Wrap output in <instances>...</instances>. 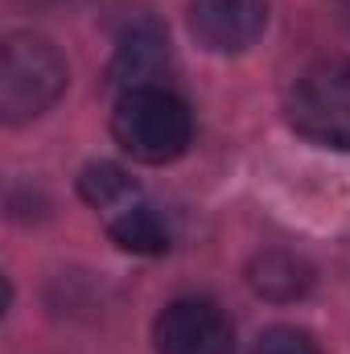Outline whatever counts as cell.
<instances>
[{
    "mask_svg": "<svg viewBox=\"0 0 350 354\" xmlns=\"http://www.w3.org/2000/svg\"><path fill=\"white\" fill-rule=\"evenodd\" d=\"M157 354H231L235 326L206 297H177L153 322Z\"/></svg>",
    "mask_w": 350,
    "mask_h": 354,
    "instance_id": "cell-4",
    "label": "cell"
},
{
    "mask_svg": "<svg viewBox=\"0 0 350 354\" xmlns=\"http://www.w3.org/2000/svg\"><path fill=\"white\" fill-rule=\"evenodd\" d=\"M252 354H322V346L297 326H272L256 338Z\"/></svg>",
    "mask_w": 350,
    "mask_h": 354,
    "instance_id": "cell-10",
    "label": "cell"
},
{
    "mask_svg": "<svg viewBox=\"0 0 350 354\" xmlns=\"http://www.w3.org/2000/svg\"><path fill=\"white\" fill-rule=\"evenodd\" d=\"M165 66H169V41L153 21H145V25H132V33L120 41L111 62V83H120L124 91L157 87Z\"/></svg>",
    "mask_w": 350,
    "mask_h": 354,
    "instance_id": "cell-6",
    "label": "cell"
},
{
    "mask_svg": "<svg viewBox=\"0 0 350 354\" xmlns=\"http://www.w3.org/2000/svg\"><path fill=\"white\" fill-rule=\"evenodd\" d=\"M297 136L350 153V62H322L305 71L284 103Z\"/></svg>",
    "mask_w": 350,
    "mask_h": 354,
    "instance_id": "cell-3",
    "label": "cell"
},
{
    "mask_svg": "<svg viewBox=\"0 0 350 354\" xmlns=\"http://www.w3.org/2000/svg\"><path fill=\"white\" fill-rule=\"evenodd\" d=\"M107 235L116 248L132 252V256H161L169 252V227L153 206H124L111 223Z\"/></svg>",
    "mask_w": 350,
    "mask_h": 354,
    "instance_id": "cell-8",
    "label": "cell"
},
{
    "mask_svg": "<svg viewBox=\"0 0 350 354\" xmlns=\"http://www.w3.org/2000/svg\"><path fill=\"white\" fill-rule=\"evenodd\" d=\"M79 194H83L87 206L107 210V206L128 202V198L136 194V181L124 174L120 165H111V161H95V165H87V169L79 174Z\"/></svg>",
    "mask_w": 350,
    "mask_h": 354,
    "instance_id": "cell-9",
    "label": "cell"
},
{
    "mask_svg": "<svg viewBox=\"0 0 350 354\" xmlns=\"http://www.w3.org/2000/svg\"><path fill=\"white\" fill-rule=\"evenodd\" d=\"M66 91V62L54 41L37 33H12L0 50V115L4 124L37 120Z\"/></svg>",
    "mask_w": 350,
    "mask_h": 354,
    "instance_id": "cell-2",
    "label": "cell"
},
{
    "mask_svg": "<svg viewBox=\"0 0 350 354\" xmlns=\"http://www.w3.org/2000/svg\"><path fill=\"white\" fill-rule=\"evenodd\" d=\"M116 145L140 165H169L194 140V115L169 87H132L111 111Z\"/></svg>",
    "mask_w": 350,
    "mask_h": 354,
    "instance_id": "cell-1",
    "label": "cell"
},
{
    "mask_svg": "<svg viewBox=\"0 0 350 354\" xmlns=\"http://www.w3.org/2000/svg\"><path fill=\"white\" fill-rule=\"evenodd\" d=\"M248 284L264 301H297L313 288V268L293 252H264L248 268Z\"/></svg>",
    "mask_w": 350,
    "mask_h": 354,
    "instance_id": "cell-7",
    "label": "cell"
},
{
    "mask_svg": "<svg viewBox=\"0 0 350 354\" xmlns=\"http://www.w3.org/2000/svg\"><path fill=\"white\" fill-rule=\"evenodd\" d=\"M268 29V0H190V33L210 54H243Z\"/></svg>",
    "mask_w": 350,
    "mask_h": 354,
    "instance_id": "cell-5",
    "label": "cell"
}]
</instances>
